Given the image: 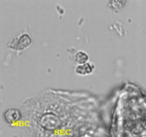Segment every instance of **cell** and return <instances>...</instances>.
<instances>
[{
	"label": "cell",
	"mask_w": 146,
	"mask_h": 137,
	"mask_svg": "<svg viewBox=\"0 0 146 137\" xmlns=\"http://www.w3.org/2000/svg\"><path fill=\"white\" fill-rule=\"evenodd\" d=\"M41 124L47 129H55L61 125V120L54 114H48L42 116Z\"/></svg>",
	"instance_id": "6da1fadb"
},
{
	"label": "cell",
	"mask_w": 146,
	"mask_h": 137,
	"mask_svg": "<svg viewBox=\"0 0 146 137\" xmlns=\"http://www.w3.org/2000/svg\"><path fill=\"white\" fill-rule=\"evenodd\" d=\"M21 115L20 111L15 108H8L4 114V118L9 124H13L20 120Z\"/></svg>",
	"instance_id": "7a4b0ae2"
},
{
	"label": "cell",
	"mask_w": 146,
	"mask_h": 137,
	"mask_svg": "<svg viewBox=\"0 0 146 137\" xmlns=\"http://www.w3.org/2000/svg\"><path fill=\"white\" fill-rule=\"evenodd\" d=\"M94 67L92 63L87 62L84 64H78L75 68V71L77 74L79 75H88L94 71Z\"/></svg>",
	"instance_id": "3957f363"
},
{
	"label": "cell",
	"mask_w": 146,
	"mask_h": 137,
	"mask_svg": "<svg viewBox=\"0 0 146 137\" xmlns=\"http://www.w3.org/2000/svg\"><path fill=\"white\" fill-rule=\"evenodd\" d=\"M88 59H89V57H88V54L84 52V51H78L75 55V61L78 64H86L88 62Z\"/></svg>",
	"instance_id": "277c9868"
},
{
	"label": "cell",
	"mask_w": 146,
	"mask_h": 137,
	"mask_svg": "<svg viewBox=\"0 0 146 137\" xmlns=\"http://www.w3.org/2000/svg\"><path fill=\"white\" fill-rule=\"evenodd\" d=\"M30 43H31V38L29 37V36L27 35V34H23L19 37V39L18 48L19 49L26 48L29 45Z\"/></svg>",
	"instance_id": "5b68a950"
},
{
	"label": "cell",
	"mask_w": 146,
	"mask_h": 137,
	"mask_svg": "<svg viewBox=\"0 0 146 137\" xmlns=\"http://www.w3.org/2000/svg\"><path fill=\"white\" fill-rule=\"evenodd\" d=\"M126 1H111L109 2L110 7L114 9H121V8L124 7Z\"/></svg>",
	"instance_id": "8992f818"
}]
</instances>
